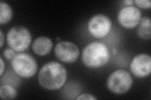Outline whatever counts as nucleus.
<instances>
[{
	"label": "nucleus",
	"mask_w": 151,
	"mask_h": 100,
	"mask_svg": "<svg viewBox=\"0 0 151 100\" xmlns=\"http://www.w3.org/2000/svg\"><path fill=\"white\" fill-rule=\"evenodd\" d=\"M68 72L63 65L56 61L46 63L40 69L38 81L42 88L47 90L59 89L65 84Z\"/></svg>",
	"instance_id": "1"
},
{
	"label": "nucleus",
	"mask_w": 151,
	"mask_h": 100,
	"mask_svg": "<svg viewBox=\"0 0 151 100\" xmlns=\"http://www.w3.org/2000/svg\"><path fill=\"white\" fill-rule=\"evenodd\" d=\"M108 47L101 42H92L84 48L82 52V61L89 68L96 69L105 66L110 60Z\"/></svg>",
	"instance_id": "2"
},
{
	"label": "nucleus",
	"mask_w": 151,
	"mask_h": 100,
	"mask_svg": "<svg viewBox=\"0 0 151 100\" xmlns=\"http://www.w3.org/2000/svg\"><path fill=\"white\" fill-rule=\"evenodd\" d=\"M8 46L15 52L25 51L31 44L32 35L27 28L15 26L9 30L6 36Z\"/></svg>",
	"instance_id": "3"
},
{
	"label": "nucleus",
	"mask_w": 151,
	"mask_h": 100,
	"mask_svg": "<svg viewBox=\"0 0 151 100\" xmlns=\"http://www.w3.org/2000/svg\"><path fill=\"white\" fill-rule=\"evenodd\" d=\"M12 68L19 77L30 78L37 71V63L34 57L25 53H18L12 61Z\"/></svg>",
	"instance_id": "4"
},
{
	"label": "nucleus",
	"mask_w": 151,
	"mask_h": 100,
	"mask_svg": "<svg viewBox=\"0 0 151 100\" xmlns=\"http://www.w3.org/2000/svg\"><path fill=\"white\" fill-rule=\"evenodd\" d=\"M133 80L128 71L120 69L112 72L107 79V87L110 91L115 94H124L132 87Z\"/></svg>",
	"instance_id": "5"
},
{
	"label": "nucleus",
	"mask_w": 151,
	"mask_h": 100,
	"mask_svg": "<svg viewBox=\"0 0 151 100\" xmlns=\"http://www.w3.org/2000/svg\"><path fill=\"white\" fill-rule=\"evenodd\" d=\"M112 26L110 19L106 15L98 14L93 16L88 23V31L96 38H103L108 35Z\"/></svg>",
	"instance_id": "6"
},
{
	"label": "nucleus",
	"mask_w": 151,
	"mask_h": 100,
	"mask_svg": "<svg viewBox=\"0 0 151 100\" xmlns=\"http://www.w3.org/2000/svg\"><path fill=\"white\" fill-rule=\"evenodd\" d=\"M54 53L55 56L61 61L66 63H73L79 57L78 46L72 42L60 41L56 45Z\"/></svg>",
	"instance_id": "7"
},
{
	"label": "nucleus",
	"mask_w": 151,
	"mask_h": 100,
	"mask_svg": "<svg viewBox=\"0 0 151 100\" xmlns=\"http://www.w3.org/2000/svg\"><path fill=\"white\" fill-rule=\"evenodd\" d=\"M142 18L139 9L134 6H127L122 8L117 16L120 25L125 28H134L140 23Z\"/></svg>",
	"instance_id": "8"
},
{
	"label": "nucleus",
	"mask_w": 151,
	"mask_h": 100,
	"mask_svg": "<svg viewBox=\"0 0 151 100\" xmlns=\"http://www.w3.org/2000/svg\"><path fill=\"white\" fill-rule=\"evenodd\" d=\"M130 70L135 77L145 78L151 72V58L147 54L135 56L130 63Z\"/></svg>",
	"instance_id": "9"
},
{
	"label": "nucleus",
	"mask_w": 151,
	"mask_h": 100,
	"mask_svg": "<svg viewBox=\"0 0 151 100\" xmlns=\"http://www.w3.org/2000/svg\"><path fill=\"white\" fill-rule=\"evenodd\" d=\"M52 46V41L49 38L40 36L36 38L33 43L32 50L37 55L44 56L50 53Z\"/></svg>",
	"instance_id": "10"
},
{
	"label": "nucleus",
	"mask_w": 151,
	"mask_h": 100,
	"mask_svg": "<svg viewBox=\"0 0 151 100\" xmlns=\"http://www.w3.org/2000/svg\"><path fill=\"white\" fill-rule=\"evenodd\" d=\"M151 23L150 18L148 16H145L141 18L140 25L137 30L138 36L141 39L148 40L151 36Z\"/></svg>",
	"instance_id": "11"
},
{
	"label": "nucleus",
	"mask_w": 151,
	"mask_h": 100,
	"mask_svg": "<svg viewBox=\"0 0 151 100\" xmlns=\"http://www.w3.org/2000/svg\"><path fill=\"white\" fill-rule=\"evenodd\" d=\"M19 76L12 71L8 70L4 74L1 76V84L12 85L14 87H18L21 83V79Z\"/></svg>",
	"instance_id": "12"
},
{
	"label": "nucleus",
	"mask_w": 151,
	"mask_h": 100,
	"mask_svg": "<svg viewBox=\"0 0 151 100\" xmlns=\"http://www.w3.org/2000/svg\"><path fill=\"white\" fill-rule=\"evenodd\" d=\"M13 16V11L11 6L5 2H0V23L6 24L11 21Z\"/></svg>",
	"instance_id": "13"
},
{
	"label": "nucleus",
	"mask_w": 151,
	"mask_h": 100,
	"mask_svg": "<svg viewBox=\"0 0 151 100\" xmlns=\"http://www.w3.org/2000/svg\"><path fill=\"white\" fill-rule=\"evenodd\" d=\"M18 96L15 87L12 85L1 84L0 87V97L3 99H13Z\"/></svg>",
	"instance_id": "14"
},
{
	"label": "nucleus",
	"mask_w": 151,
	"mask_h": 100,
	"mask_svg": "<svg viewBox=\"0 0 151 100\" xmlns=\"http://www.w3.org/2000/svg\"><path fill=\"white\" fill-rule=\"evenodd\" d=\"M134 3L137 6L141 8L148 9L151 7V2L149 0H135Z\"/></svg>",
	"instance_id": "15"
},
{
	"label": "nucleus",
	"mask_w": 151,
	"mask_h": 100,
	"mask_svg": "<svg viewBox=\"0 0 151 100\" xmlns=\"http://www.w3.org/2000/svg\"><path fill=\"white\" fill-rule=\"evenodd\" d=\"M3 55L4 58L7 60H13L15 56V51L12 48H6L3 52Z\"/></svg>",
	"instance_id": "16"
},
{
	"label": "nucleus",
	"mask_w": 151,
	"mask_h": 100,
	"mask_svg": "<svg viewBox=\"0 0 151 100\" xmlns=\"http://www.w3.org/2000/svg\"><path fill=\"white\" fill-rule=\"evenodd\" d=\"M78 100L80 99H88V100H95L97 99V98L94 97L93 95L89 94V93H84L81 95H79L78 98H76Z\"/></svg>",
	"instance_id": "17"
},
{
	"label": "nucleus",
	"mask_w": 151,
	"mask_h": 100,
	"mask_svg": "<svg viewBox=\"0 0 151 100\" xmlns=\"http://www.w3.org/2000/svg\"><path fill=\"white\" fill-rule=\"evenodd\" d=\"M0 61H1V74H0V76H2L4 72V70H5V64H4L2 57L0 58Z\"/></svg>",
	"instance_id": "18"
},
{
	"label": "nucleus",
	"mask_w": 151,
	"mask_h": 100,
	"mask_svg": "<svg viewBox=\"0 0 151 100\" xmlns=\"http://www.w3.org/2000/svg\"><path fill=\"white\" fill-rule=\"evenodd\" d=\"M0 33H1V35H0V36H1V44H0V48H1L3 46L4 42V35H3V32L1 30H0Z\"/></svg>",
	"instance_id": "19"
},
{
	"label": "nucleus",
	"mask_w": 151,
	"mask_h": 100,
	"mask_svg": "<svg viewBox=\"0 0 151 100\" xmlns=\"http://www.w3.org/2000/svg\"><path fill=\"white\" fill-rule=\"evenodd\" d=\"M124 3L128 6H131L132 5V4L134 3V1H132V0H126V1H124Z\"/></svg>",
	"instance_id": "20"
}]
</instances>
